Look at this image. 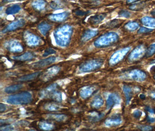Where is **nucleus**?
<instances>
[{
    "label": "nucleus",
    "instance_id": "c9c22d12",
    "mask_svg": "<svg viewBox=\"0 0 155 131\" xmlns=\"http://www.w3.org/2000/svg\"><path fill=\"white\" fill-rule=\"evenodd\" d=\"M104 116V114H98L96 112H93L91 114V118L92 119V121H99V119H101Z\"/></svg>",
    "mask_w": 155,
    "mask_h": 131
},
{
    "label": "nucleus",
    "instance_id": "a19ab883",
    "mask_svg": "<svg viewBox=\"0 0 155 131\" xmlns=\"http://www.w3.org/2000/svg\"><path fill=\"white\" fill-rule=\"evenodd\" d=\"M142 111L139 109H136L133 112V116L136 118H139L142 116Z\"/></svg>",
    "mask_w": 155,
    "mask_h": 131
},
{
    "label": "nucleus",
    "instance_id": "49530a36",
    "mask_svg": "<svg viewBox=\"0 0 155 131\" xmlns=\"http://www.w3.org/2000/svg\"><path fill=\"white\" fill-rule=\"evenodd\" d=\"M76 14L77 15H84V14H85V13L82 12L81 11H78L77 12H76Z\"/></svg>",
    "mask_w": 155,
    "mask_h": 131
},
{
    "label": "nucleus",
    "instance_id": "4c0bfd02",
    "mask_svg": "<svg viewBox=\"0 0 155 131\" xmlns=\"http://www.w3.org/2000/svg\"><path fill=\"white\" fill-rule=\"evenodd\" d=\"M138 128L142 131H151L152 130L153 128L149 125H141L138 126Z\"/></svg>",
    "mask_w": 155,
    "mask_h": 131
},
{
    "label": "nucleus",
    "instance_id": "f3484780",
    "mask_svg": "<svg viewBox=\"0 0 155 131\" xmlns=\"http://www.w3.org/2000/svg\"><path fill=\"white\" fill-rule=\"evenodd\" d=\"M68 17V14L66 12L58 13L56 14H52L49 17V19L53 21L61 22L65 20Z\"/></svg>",
    "mask_w": 155,
    "mask_h": 131
},
{
    "label": "nucleus",
    "instance_id": "c756f323",
    "mask_svg": "<svg viewBox=\"0 0 155 131\" xmlns=\"http://www.w3.org/2000/svg\"><path fill=\"white\" fill-rule=\"evenodd\" d=\"M39 127L41 130L45 131H52L54 128V126L52 124L45 122H41L39 124Z\"/></svg>",
    "mask_w": 155,
    "mask_h": 131
},
{
    "label": "nucleus",
    "instance_id": "412c9836",
    "mask_svg": "<svg viewBox=\"0 0 155 131\" xmlns=\"http://www.w3.org/2000/svg\"><path fill=\"white\" fill-rule=\"evenodd\" d=\"M40 74V72H37L33 73H31V74L26 75L23 76H21V78H19L18 79V81H21V82L30 81L34 80L36 78H37L39 76Z\"/></svg>",
    "mask_w": 155,
    "mask_h": 131
},
{
    "label": "nucleus",
    "instance_id": "473e14b6",
    "mask_svg": "<svg viewBox=\"0 0 155 131\" xmlns=\"http://www.w3.org/2000/svg\"><path fill=\"white\" fill-rule=\"evenodd\" d=\"M51 97L53 100L61 102L62 100V95L60 91H55L51 94Z\"/></svg>",
    "mask_w": 155,
    "mask_h": 131
},
{
    "label": "nucleus",
    "instance_id": "864d4df0",
    "mask_svg": "<svg viewBox=\"0 0 155 131\" xmlns=\"http://www.w3.org/2000/svg\"></svg>",
    "mask_w": 155,
    "mask_h": 131
},
{
    "label": "nucleus",
    "instance_id": "cd10ccee",
    "mask_svg": "<svg viewBox=\"0 0 155 131\" xmlns=\"http://www.w3.org/2000/svg\"><path fill=\"white\" fill-rule=\"evenodd\" d=\"M22 87V85H11L9 86H8L6 87L4 90L5 92L6 93H15L17 91H18L19 90H20L21 88Z\"/></svg>",
    "mask_w": 155,
    "mask_h": 131
},
{
    "label": "nucleus",
    "instance_id": "6ab92c4d",
    "mask_svg": "<svg viewBox=\"0 0 155 131\" xmlns=\"http://www.w3.org/2000/svg\"><path fill=\"white\" fill-rule=\"evenodd\" d=\"M34 58V55L33 53L30 52H27L23 54L22 55H19V56H16V57H13L12 59L15 60H18L21 61H29L33 59Z\"/></svg>",
    "mask_w": 155,
    "mask_h": 131
},
{
    "label": "nucleus",
    "instance_id": "7ed1b4c3",
    "mask_svg": "<svg viewBox=\"0 0 155 131\" xmlns=\"http://www.w3.org/2000/svg\"><path fill=\"white\" fill-rule=\"evenodd\" d=\"M119 35L113 32L106 33L99 38L94 42V45L96 47H105L115 43L119 40Z\"/></svg>",
    "mask_w": 155,
    "mask_h": 131
},
{
    "label": "nucleus",
    "instance_id": "bb28decb",
    "mask_svg": "<svg viewBox=\"0 0 155 131\" xmlns=\"http://www.w3.org/2000/svg\"><path fill=\"white\" fill-rule=\"evenodd\" d=\"M21 7L18 4L14 5L9 8H8L6 10V14L7 15H13L15 14L20 11Z\"/></svg>",
    "mask_w": 155,
    "mask_h": 131
},
{
    "label": "nucleus",
    "instance_id": "2f4dec72",
    "mask_svg": "<svg viewBox=\"0 0 155 131\" xmlns=\"http://www.w3.org/2000/svg\"><path fill=\"white\" fill-rule=\"evenodd\" d=\"M125 27L130 31H134L139 27V24L135 22H129L126 24Z\"/></svg>",
    "mask_w": 155,
    "mask_h": 131
},
{
    "label": "nucleus",
    "instance_id": "e433bc0d",
    "mask_svg": "<svg viewBox=\"0 0 155 131\" xmlns=\"http://www.w3.org/2000/svg\"><path fill=\"white\" fill-rule=\"evenodd\" d=\"M119 16L123 17V18H128L130 17V16H131L130 12L127 10L120 11L119 13Z\"/></svg>",
    "mask_w": 155,
    "mask_h": 131
},
{
    "label": "nucleus",
    "instance_id": "58836bf2",
    "mask_svg": "<svg viewBox=\"0 0 155 131\" xmlns=\"http://www.w3.org/2000/svg\"><path fill=\"white\" fill-rule=\"evenodd\" d=\"M152 31H153L152 29H149V28H146L145 27H141L138 30V33H146L151 32Z\"/></svg>",
    "mask_w": 155,
    "mask_h": 131
},
{
    "label": "nucleus",
    "instance_id": "09e8293b",
    "mask_svg": "<svg viewBox=\"0 0 155 131\" xmlns=\"http://www.w3.org/2000/svg\"><path fill=\"white\" fill-rule=\"evenodd\" d=\"M138 2L137 1H134V0H133V1H128L127 2V3H133V2Z\"/></svg>",
    "mask_w": 155,
    "mask_h": 131
},
{
    "label": "nucleus",
    "instance_id": "aec40b11",
    "mask_svg": "<svg viewBox=\"0 0 155 131\" xmlns=\"http://www.w3.org/2000/svg\"><path fill=\"white\" fill-rule=\"evenodd\" d=\"M123 90L126 99V103L128 104L130 103L133 96V89L128 85H124Z\"/></svg>",
    "mask_w": 155,
    "mask_h": 131
},
{
    "label": "nucleus",
    "instance_id": "2eb2a0df",
    "mask_svg": "<svg viewBox=\"0 0 155 131\" xmlns=\"http://www.w3.org/2000/svg\"><path fill=\"white\" fill-rule=\"evenodd\" d=\"M98 34V30L89 29L86 30L81 37V41L83 42H86L96 36Z\"/></svg>",
    "mask_w": 155,
    "mask_h": 131
},
{
    "label": "nucleus",
    "instance_id": "4468645a",
    "mask_svg": "<svg viewBox=\"0 0 155 131\" xmlns=\"http://www.w3.org/2000/svg\"><path fill=\"white\" fill-rule=\"evenodd\" d=\"M95 88L93 86H86L84 87L80 91V97L86 99L90 97L95 91Z\"/></svg>",
    "mask_w": 155,
    "mask_h": 131
},
{
    "label": "nucleus",
    "instance_id": "3c124183",
    "mask_svg": "<svg viewBox=\"0 0 155 131\" xmlns=\"http://www.w3.org/2000/svg\"><path fill=\"white\" fill-rule=\"evenodd\" d=\"M154 63H155V60H154L152 61V62H151V64H154Z\"/></svg>",
    "mask_w": 155,
    "mask_h": 131
},
{
    "label": "nucleus",
    "instance_id": "f03ea898",
    "mask_svg": "<svg viewBox=\"0 0 155 131\" xmlns=\"http://www.w3.org/2000/svg\"><path fill=\"white\" fill-rule=\"evenodd\" d=\"M32 100L31 94L29 92L24 91L9 96L6 99V103L12 105H22L31 103Z\"/></svg>",
    "mask_w": 155,
    "mask_h": 131
},
{
    "label": "nucleus",
    "instance_id": "f704fd0d",
    "mask_svg": "<svg viewBox=\"0 0 155 131\" xmlns=\"http://www.w3.org/2000/svg\"><path fill=\"white\" fill-rule=\"evenodd\" d=\"M64 6V4L62 2L59 1H54L51 3V7L54 9H58L62 8Z\"/></svg>",
    "mask_w": 155,
    "mask_h": 131
},
{
    "label": "nucleus",
    "instance_id": "20e7f679",
    "mask_svg": "<svg viewBox=\"0 0 155 131\" xmlns=\"http://www.w3.org/2000/svg\"><path fill=\"white\" fill-rule=\"evenodd\" d=\"M103 65V61L99 60H93L87 61L79 67V71L80 72L85 73L94 71L100 68Z\"/></svg>",
    "mask_w": 155,
    "mask_h": 131
},
{
    "label": "nucleus",
    "instance_id": "c03bdc74",
    "mask_svg": "<svg viewBox=\"0 0 155 131\" xmlns=\"http://www.w3.org/2000/svg\"><path fill=\"white\" fill-rule=\"evenodd\" d=\"M147 120L149 122H151V123H153V122H155V117H150V116H148V118H147Z\"/></svg>",
    "mask_w": 155,
    "mask_h": 131
},
{
    "label": "nucleus",
    "instance_id": "dca6fc26",
    "mask_svg": "<svg viewBox=\"0 0 155 131\" xmlns=\"http://www.w3.org/2000/svg\"><path fill=\"white\" fill-rule=\"evenodd\" d=\"M122 123V120L119 117H111L110 118L107 119L105 121V125L109 127H116L120 125Z\"/></svg>",
    "mask_w": 155,
    "mask_h": 131
},
{
    "label": "nucleus",
    "instance_id": "7c9ffc66",
    "mask_svg": "<svg viewBox=\"0 0 155 131\" xmlns=\"http://www.w3.org/2000/svg\"><path fill=\"white\" fill-rule=\"evenodd\" d=\"M45 109L48 110V111H57L58 109H61V107L58 105L56 103H47L44 106Z\"/></svg>",
    "mask_w": 155,
    "mask_h": 131
},
{
    "label": "nucleus",
    "instance_id": "1a4fd4ad",
    "mask_svg": "<svg viewBox=\"0 0 155 131\" xmlns=\"http://www.w3.org/2000/svg\"><path fill=\"white\" fill-rule=\"evenodd\" d=\"M130 79L137 82H143L146 78V74L142 71L139 69H134L129 73Z\"/></svg>",
    "mask_w": 155,
    "mask_h": 131
},
{
    "label": "nucleus",
    "instance_id": "72a5a7b5",
    "mask_svg": "<svg viewBox=\"0 0 155 131\" xmlns=\"http://www.w3.org/2000/svg\"><path fill=\"white\" fill-rule=\"evenodd\" d=\"M155 53V43L152 44H151L148 48L147 49L146 51V54H145V56L146 57H151L152 55H153Z\"/></svg>",
    "mask_w": 155,
    "mask_h": 131
},
{
    "label": "nucleus",
    "instance_id": "603ef678",
    "mask_svg": "<svg viewBox=\"0 0 155 131\" xmlns=\"http://www.w3.org/2000/svg\"><path fill=\"white\" fill-rule=\"evenodd\" d=\"M29 131H35V130H29Z\"/></svg>",
    "mask_w": 155,
    "mask_h": 131
},
{
    "label": "nucleus",
    "instance_id": "423d86ee",
    "mask_svg": "<svg viewBox=\"0 0 155 131\" xmlns=\"http://www.w3.org/2000/svg\"><path fill=\"white\" fill-rule=\"evenodd\" d=\"M146 51V48L144 45H139L133 50L132 52L129 55V61L134 62L139 60L140 58L143 57L144 55H145Z\"/></svg>",
    "mask_w": 155,
    "mask_h": 131
},
{
    "label": "nucleus",
    "instance_id": "de8ad7c7",
    "mask_svg": "<svg viewBox=\"0 0 155 131\" xmlns=\"http://www.w3.org/2000/svg\"><path fill=\"white\" fill-rule=\"evenodd\" d=\"M151 97H152L153 99H155V91H154V92H152V93H151Z\"/></svg>",
    "mask_w": 155,
    "mask_h": 131
},
{
    "label": "nucleus",
    "instance_id": "a878e982",
    "mask_svg": "<svg viewBox=\"0 0 155 131\" xmlns=\"http://www.w3.org/2000/svg\"><path fill=\"white\" fill-rule=\"evenodd\" d=\"M105 18V15L104 14L95 15V16L91 17L89 19L88 22L92 24H96L100 23L101 21H102Z\"/></svg>",
    "mask_w": 155,
    "mask_h": 131
},
{
    "label": "nucleus",
    "instance_id": "f257e3e1",
    "mask_svg": "<svg viewBox=\"0 0 155 131\" xmlns=\"http://www.w3.org/2000/svg\"><path fill=\"white\" fill-rule=\"evenodd\" d=\"M72 33V27L70 25L66 24L59 27L54 32L55 43L60 47H66L70 43Z\"/></svg>",
    "mask_w": 155,
    "mask_h": 131
},
{
    "label": "nucleus",
    "instance_id": "c85d7f7f",
    "mask_svg": "<svg viewBox=\"0 0 155 131\" xmlns=\"http://www.w3.org/2000/svg\"><path fill=\"white\" fill-rule=\"evenodd\" d=\"M32 6L34 9L41 11L45 6V2L44 1H34L32 3Z\"/></svg>",
    "mask_w": 155,
    "mask_h": 131
},
{
    "label": "nucleus",
    "instance_id": "a18cd8bd",
    "mask_svg": "<svg viewBox=\"0 0 155 131\" xmlns=\"http://www.w3.org/2000/svg\"><path fill=\"white\" fill-rule=\"evenodd\" d=\"M146 111H147L148 112H149L150 114H154L155 113L154 110L152 109H151V107H146Z\"/></svg>",
    "mask_w": 155,
    "mask_h": 131
},
{
    "label": "nucleus",
    "instance_id": "37998d69",
    "mask_svg": "<svg viewBox=\"0 0 155 131\" xmlns=\"http://www.w3.org/2000/svg\"><path fill=\"white\" fill-rule=\"evenodd\" d=\"M6 109H7V108H6V105H5V104H4L2 103L0 104V112H1L5 111Z\"/></svg>",
    "mask_w": 155,
    "mask_h": 131
},
{
    "label": "nucleus",
    "instance_id": "ddd939ff",
    "mask_svg": "<svg viewBox=\"0 0 155 131\" xmlns=\"http://www.w3.org/2000/svg\"><path fill=\"white\" fill-rule=\"evenodd\" d=\"M25 21L23 19H19L16 21L12 22L11 24H9L3 31V33H5L7 32H11L13 30H15L18 28H20L22 27L24 24Z\"/></svg>",
    "mask_w": 155,
    "mask_h": 131
},
{
    "label": "nucleus",
    "instance_id": "39448f33",
    "mask_svg": "<svg viewBox=\"0 0 155 131\" xmlns=\"http://www.w3.org/2000/svg\"><path fill=\"white\" fill-rule=\"evenodd\" d=\"M130 50V47H126L116 51L111 56V58L109 60L110 65L114 66L120 63L121 60H123V58L127 54Z\"/></svg>",
    "mask_w": 155,
    "mask_h": 131
},
{
    "label": "nucleus",
    "instance_id": "b1692460",
    "mask_svg": "<svg viewBox=\"0 0 155 131\" xmlns=\"http://www.w3.org/2000/svg\"><path fill=\"white\" fill-rule=\"evenodd\" d=\"M104 100L102 97L98 96L95 97L91 103V106L95 109H98L104 105Z\"/></svg>",
    "mask_w": 155,
    "mask_h": 131
},
{
    "label": "nucleus",
    "instance_id": "6e6552de",
    "mask_svg": "<svg viewBox=\"0 0 155 131\" xmlns=\"http://www.w3.org/2000/svg\"><path fill=\"white\" fill-rule=\"evenodd\" d=\"M24 39L27 45L31 47L37 46L41 43L40 38L30 32H26L24 34Z\"/></svg>",
    "mask_w": 155,
    "mask_h": 131
},
{
    "label": "nucleus",
    "instance_id": "393cba45",
    "mask_svg": "<svg viewBox=\"0 0 155 131\" xmlns=\"http://www.w3.org/2000/svg\"><path fill=\"white\" fill-rule=\"evenodd\" d=\"M47 118L58 122H62L67 119V116L64 114H48Z\"/></svg>",
    "mask_w": 155,
    "mask_h": 131
},
{
    "label": "nucleus",
    "instance_id": "5701e85b",
    "mask_svg": "<svg viewBox=\"0 0 155 131\" xmlns=\"http://www.w3.org/2000/svg\"><path fill=\"white\" fill-rule=\"evenodd\" d=\"M51 26L46 22H42L40 24H39L38 26V29L39 31L44 36H45L47 34V33L51 29Z\"/></svg>",
    "mask_w": 155,
    "mask_h": 131
},
{
    "label": "nucleus",
    "instance_id": "4be33fe9",
    "mask_svg": "<svg viewBox=\"0 0 155 131\" xmlns=\"http://www.w3.org/2000/svg\"><path fill=\"white\" fill-rule=\"evenodd\" d=\"M141 22L144 25L152 27H155V18H153L149 17H145L141 19Z\"/></svg>",
    "mask_w": 155,
    "mask_h": 131
},
{
    "label": "nucleus",
    "instance_id": "9d476101",
    "mask_svg": "<svg viewBox=\"0 0 155 131\" xmlns=\"http://www.w3.org/2000/svg\"><path fill=\"white\" fill-rule=\"evenodd\" d=\"M121 102L120 96L116 93L109 94L106 99L107 109H111L113 107L119 105Z\"/></svg>",
    "mask_w": 155,
    "mask_h": 131
},
{
    "label": "nucleus",
    "instance_id": "a211bd4d",
    "mask_svg": "<svg viewBox=\"0 0 155 131\" xmlns=\"http://www.w3.org/2000/svg\"><path fill=\"white\" fill-rule=\"evenodd\" d=\"M57 86H58V85L55 83L49 86L48 87H46V89H45L41 91V92L40 94V97L41 98H44L49 95H51L54 92H55V90L57 88Z\"/></svg>",
    "mask_w": 155,
    "mask_h": 131
},
{
    "label": "nucleus",
    "instance_id": "8fccbe9b",
    "mask_svg": "<svg viewBox=\"0 0 155 131\" xmlns=\"http://www.w3.org/2000/svg\"><path fill=\"white\" fill-rule=\"evenodd\" d=\"M140 98L141 99H144V98H145V96L143 94H142L140 95Z\"/></svg>",
    "mask_w": 155,
    "mask_h": 131
},
{
    "label": "nucleus",
    "instance_id": "ea45409f",
    "mask_svg": "<svg viewBox=\"0 0 155 131\" xmlns=\"http://www.w3.org/2000/svg\"><path fill=\"white\" fill-rule=\"evenodd\" d=\"M56 53V51L54 50V49H52V48H49V49H48V50H46L45 51L44 54H43V56H44V57H46V56L47 57V56H48V55H51V54H55Z\"/></svg>",
    "mask_w": 155,
    "mask_h": 131
},
{
    "label": "nucleus",
    "instance_id": "9b49d317",
    "mask_svg": "<svg viewBox=\"0 0 155 131\" xmlns=\"http://www.w3.org/2000/svg\"><path fill=\"white\" fill-rule=\"evenodd\" d=\"M56 58L55 57H51L33 64L32 66L34 68H41L45 66H49L53 64L56 61Z\"/></svg>",
    "mask_w": 155,
    "mask_h": 131
},
{
    "label": "nucleus",
    "instance_id": "79ce46f5",
    "mask_svg": "<svg viewBox=\"0 0 155 131\" xmlns=\"http://www.w3.org/2000/svg\"><path fill=\"white\" fill-rule=\"evenodd\" d=\"M13 130V128L11 126H6L5 127H1V131H11Z\"/></svg>",
    "mask_w": 155,
    "mask_h": 131
},
{
    "label": "nucleus",
    "instance_id": "0eeeda50",
    "mask_svg": "<svg viewBox=\"0 0 155 131\" xmlns=\"http://www.w3.org/2000/svg\"><path fill=\"white\" fill-rule=\"evenodd\" d=\"M5 46L8 51L12 53H21L23 50L21 44L16 40H11L7 42Z\"/></svg>",
    "mask_w": 155,
    "mask_h": 131
},
{
    "label": "nucleus",
    "instance_id": "f8f14e48",
    "mask_svg": "<svg viewBox=\"0 0 155 131\" xmlns=\"http://www.w3.org/2000/svg\"><path fill=\"white\" fill-rule=\"evenodd\" d=\"M59 71L60 68L57 66H54L49 68L44 73L43 76V79L45 81H48L50 80L51 78L56 75L59 72Z\"/></svg>",
    "mask_w": 155,
    "mask_h": 131
}]
</instances>
